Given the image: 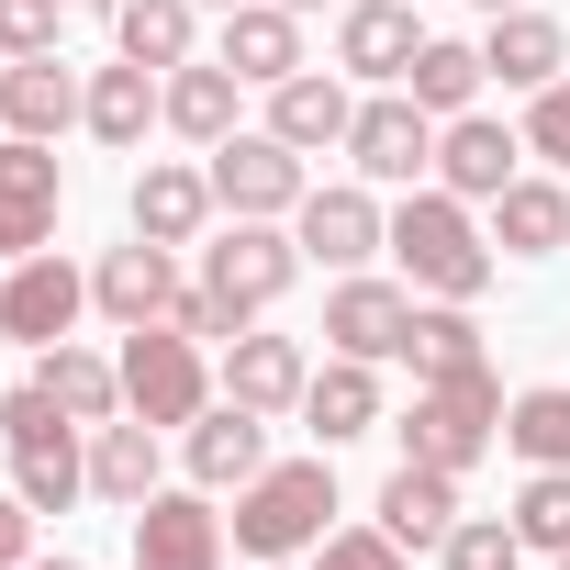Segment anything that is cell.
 Listing matches in <instances>:
<instances>
[{"label":"cell","instance_id":"obj_1","mask_svg":"<svg viewBox=\"0 0 570 570\" xmlns=\"http://www.w3.org/2000/svg\"><path fill=\"white\" fill-rule=\"evenodd\" d=\"M392 257H403V279H414V303H481V279H492V235L470 224L459 190H403Z\"/></svg>","mask_w":570,"mask_h":570},{"label":"cell","instance_id":"obj_2","mask_svg":"<svg viewBox=\"0 0 570 570\" xmlns=\"http://www.w3.org/2000/svg\"><path fill=\"white\" fill-rule=\"evenodd\" d=\"M0 448H12V492H23L35 514H68V503L90 492V448H79V414H68L46 381H23L12 403H0Z\"/></svg>","mask_w":570,"mask_h":570},{"label":"cell","instance_id":"obj_3","mask_svg":"<svg viewBox=\"0 0 570 570\" xmlns=\"http://www.w3.org/2000/svg\"><path fill=\"white\" fill-rule=\"evenodd\" d=\"M325 514H336V470L325 459H268L235 492V548L246 559H303V548H325Z\"/></svg>","mask_w":570,"mask_h":570},{"label":"cell","instance_id":"obj_4","mask_svg":"<svg viewBox=\"0 0 570 570\" xmlns=\"http://www.w3.org/2000/svg\"><path fill=\"white\" fill-rule=\"evenodd\" d=\"M392 436H403V459H425V470H470V459L503 436V381H492V358H481V370H448V381H414V414H403Z\"/></svg>","mask_w":570,"mask_h":570},{"label":"cell","instance_id":"obj_5","mask_svg":"<svg viewBox=\"0 0 570 570\" xmlns=\"http://www.w3.org/2000/svg\"><path fill=\"white\" fill-rule=\"evenodd\" d=\"M202 403H213L202 336H179V325H124V414H146V425H190Z\"/></svg>","mask_w":570,"mask_h":570},{"label":"cell","instance_id":"obj_6","mask_svg":"<svg viewBox=\"0 0 570 570\" xmlns=\"http://www.w3.org/2000/svg\"><path fill=\"white\" fill-rule=\"evenodd\" d=\"M303 190H314V179H303V146H279L268 124L213 146V202H224V213H246V224H279V213H303Z\"/></svg>","mask_w":570,"mask_h":570},{"label":"cell","instance_id":"obj_7","mask_svg":"<svg viewBox=\"0 0 570 570\" xmlns=\"http://www.w3.org/2000/svg\"><path fill=\"white\" fill-rule=\"evenodd\" d=\"M202 279H213V292H224V303H235L246 325H257V314H268V303H279V292L303 279V235H279V224H246V213H235V224L213 235Z\"/></svg>","mask_w":570,"mask_h":570},{"label":"cell","instance_id":"obj_8","mask_svg":"<svg viewBox=\"0 0 570 570\" xmlns=\"http://www.w3.org/2000/svg\"><path fill=\"white\" fill-rule=\"evenodd\" d=\"M347 157H358V179H381V190H414V179L436 168V112H425L414 90H381V101H358V124H347Z\"/></svg>","mask_w":570,"mask_h":570},{"label":"cell","instance_id":"obj_9","mask_svg":"<svg viewBox=\"0 0 570 570\" xmlns=\"http://www.w3.org/2000/svg\"><path fill=\"white\" fill-rule=\"evenodd\" d=\"M325 336H336V358H403V336H414V279H370V268H347L336 292H325Z\"/></svg>","mask_w":570,"mask_h":570},{"label":"cell","instance_id":"obj_10","mask_svg":"<svg viewBox=\"0 0 570 570\" xmlns=\"http://www.w3.org/2000/svg\"><path fill=\"white\" fill-rule=\"evenodd\" d=\"M79 314H90V279H79L57 246L12 257V279H0V336H23V347H57Z\"/></svg>","mask_w":570,"mask_h":570},{"label":"cell","instance_id":"obj_11","mask_svg":"<svg viewBox=\"0 0 570 570\" xmlns=\"http://www.w3.org/2000/svg\"><path fill=\"white\" fill-rule=\"evenodd\" d=\"M135 570H224V514H213L202 481L135 503Z\"/></svg>","mask_w":570,"mask_h":570},{"label":"cell","instance_id":"obj_12","mask_svg":"<svg viewBox=\"0 0 570 570\" xmlns=\"http://www.w3.org/2000/svg\"><path fill=\"white\" fill-rule=\"evenodd\" d=\"M514 179H525V135H514V124H492V112L436 124V190L492 202V190H514Z\"/></svg>","mask_w":570,"mask_h":570},{"label":"cell","instance_id":"obj_13","mask_svg":"<svg viewBox=\"0 0 570 570\" xmlns=\"http://www.w3.org/2000/svg\"><path fill=\"white\" fill-rule=\"evenodd\" d=\"M179 459H190L202 492H246V481L268 470V414H246V403H202V414L179 425Z\"/></svg>","mask_w":570,"mask_h":570},{"label":"cell","instance_id":"obj_14","mask_svg":"<svg viewBox=\"0 0 570 570\" xmlns=\"http://www.w3.org/2000/svg\"><path fill=\"white\" fill-rule=\"evenodd\" d=\"M303 392H314V358H303V336H224V403H246V414H303Z\"/></svg>","mask_w":570,"mask_h":570},{"label":"cell","instance_id":"obj_15","mask_svg":"<svg viewBox=\"0 0 570 570\" xmlns=\"http://www.w3.org/2000/svg\"><path fill=\"white\" fill-rule=\"evenodd\" d=\"M292 235H303V257H325V268H358V257H381V246H392V213H381L358 179H336V190H303Z\"/></svg>","mask_w":570,"mask_h":570},{"label":"cell","instance_id":"obj_16","mask_svg":"<svg viewBox=\"0 0 570 570\" xmlns=\"http://www.w3.org/2000/svg\"><path fill=\"white\" fill-rule=\"evenodd\" d=\"M57 202H68L57 157H46L35 135H12V146H0V257H35V246L57 235Z\"/></svg>","mask_w":570,"mask_h":570},{"label":"cell","instance_id":"obj_17","mask_svg":"<svg viewBox=\"0 0 570 570\" xmlns=\"http://www.w3.org/2000/svg\"><path fill=\"white\" fill-rule=\"evenodd\" d=\"M79 112H90V79H79L68 57H12V68H0V124H12V135L57 146Z\"/></svg>","mask_w":570,"mask_h":570},{"label":"cell","instance_id":"obj_18","mask_svg":"<svg viewBox=\"0 0 570 570\" xmlns=\"http://www.w3.org/2000/svg\"><path fill=\"white\" fill-rule=\"evenodd\" d=\"M414 46H425L414 0H347V12H336V68H347V79H392V90H403Z\"/></svg>","mask_w":570,"mask_h":570},{"label":"cell","instance_id":"obj_19","mask_svg":"<svg viewBox=\"0 0 570 570\" xmlns=\"http://www.w3.org/2000/svg\"><path fill=\"white\" fill-rule=\"evenodd\" d=\"M224 68L246 90H279L303 68V12H292V0H235V12H224Z\"/></svg>","mask_w":570,"mask_h":570},{"label":"cell","instance_id":"obj_20","mask_svg":"<svg viewBox=\"0 0 570 570\" xmlns=\"http://www.w3.org/2000/svg\"><path fill=\"white\" fill-rule=\"evenodd\" d=\"M90 303L112 314V325H168V303H179V268H168V246H112L101 268H90Z\"/></svg>","mask_w":570,"mask_h":570},{"label":"cell","instance_id":"obj_21","mask_svg":"<svg viewBox=\"0 0 570 570\" xmlns=\"http://www.w3.org/2000/svg\"><path fill=\"white\" fill-rule=\"evenodd\" d=\"M347 124H358V101H347L336 68H292V79L268 90V135L303 146V157H314V146H347Z\"/></svg>","mask_w":570,"mask_h":570},{"label":"cell","instance_id":"obj_22","mask_svg":"<svg viewBox=\"0 0 570 570\" xmlns=\"http://www.w3.org/2000/svg\"><path fill=\"white\" fill-rule=\"evenodd\" d=\"M213 213H224V202H213V168H168V157L135 168V235H146V246H190Z\"/></svg>","mask_w":570,"mask_h":570},{"label":"cell","instance_id":"obj_23","mask_svg":"<svg viewBox=\"0 0 570 570\" xmlns=\"http://www.w3.org/2000/svg\"><path fill=\"white\" fill-rule=\"evenodd\" d=\"M481 68H492L503 90H548V79L570 68V35H559L548 12H525V0H514V12H492V35H481Z\"/></svg>","mask_w":570,"mask_h":570},{"label":"cell","instance_id":"obj_24","mask_svg":"<svg viewBox=\"0 0 570 570\" xmlns=\"http://www.w3.org/2000/svg\"><path fill=\"white\" fill-rule=\"evenodd\" d=\"M79 124H90L101 146H124V157H135V146H146V124H168V68H135V57H124V68H101Z\"/></svg>","mask_w":570,"mask_h":570},{"label":"cell","instance_id":"obj_25","mask_svg":"<svg viewBox=\"0 0 570 570\" xmlns=\"http://www.w3.org/2000/svg\"><path fill=\"white\" fill-rule=\"evenodd\" d=\"M35 381H46L79 425H112V414H124V358H101V347H79V336L35 347Z\"/></svg>","mask_w":570,"mask_h":570},{"label":"cell","instance_id":"obj_26","mask_svg":"<svg viewBox=\"0 0 570 570\" xmlns=\"http://www.w3.org/2000/svg\"><path fill=\"white\" fill-rule=\"evenodd\" d=\"M157 436H168V425H146V414H112V425H90V492L135 514V503L157 492Z\"/></svg>","mask_w":570,"mask_h":570},{"label":"cell","instance_id":"obj_27","mask_svg":"<svg viewBox=\"0 0 570 570\" xmlns=\"http://www.w3.org/2000/svg\"><path fill=\"white\" fill-rule=\"evenodd\" d=\"M235 90H246V79H235L224 57H213V68H202V57H190V68H168V135H190V146L213 157L224 135H246V124H235Z\"/></svg>","mask_w":570,"mask_h":570},{"label":"cell","instance_id":"obj_28","mask_svg":"<svg viewBox=\"0 0 570 570\" xmlns=\"http://www.w3.org/2000/svg\"><path fill=\"white\" fill-rule=\"evenodd\" d=\"M303 425H314L325 448L370 436V425H381V370H370V358H325V370H314V392H303Z\"/></svg>","mask_w":570,"mask_h":570},{"label":"cell","instance_id":"obj_29","mask_svg":"<svg viewBox=\"0 0 570 570\" xmlns=\"http://www.w3.org/2000/svg\"><path fill=\"white\" fill-rule=\"evenodd\" d=\"M381 525H392L403 548H436V537L459 525V470H425V459H403V470L381 481Z\"/></svg>","mask_w":570,"mask_h":570},{"label":"cell","instance_id":"obj_30","mask_svg":"<svg viewBox=\"0 0 570 570\" xmlns=\"http://www.w3.org/2000/svg\"><path fill=\"white\" fill-rule=\"evenodd\" d=\"M492 246H503V257H559V246H570V190H559V179L492 190Z\"/></svg>","mask_w":570,"mask_h":570},{"label":"cell","instance_id":"obj_31","mask_svg":"<svg viewBox=\"0 0 570 570\" xmlns=\"http://www.w3.org/2000/svg\"><path fill=\"white\" fill-rule=\"evenodd\" d=\"M481 79H492V68H481V46H459V35H425L414 68H403V90H414L436 124H459V112L481 101Z\"/></svg>","mask_w":570,"mask_h":570},{"label":"cell","instance_id":"obj_32","mask_svg":"<svg viewBox=\"0 0 570 570\" xmlns=\"http://www.w3.org/2000/svg\"><path fill=\"white\" fill-rule=\"evenodd\" d=\"M112 35L135 68H190V35H202V0H112Z\"/></svg>","mask_w":570,"mask_h":570},{"label":"cell","instance_id":"obj_33","mask_svg":"<svg viewBox=\"0 0 570 570\" xmlns=\"http://www.w3.org/2000/svg\"><path fill=\"white\" fill-rule=\"evenodd\" d=\"M503 448H514L525 470H570V381L514 392V403H503Z\"/></svg>","mask_w":570,"mask_h":570},{"label":"cell","instance_id":"obj_34","mask_svg":"<svg viewBox=\"0 0 570 570\" xmlns=\"http://www.w3.org/2000/svg\"><path fill=\"white\" fill-rule=\"evenodd\" d=\"M414 381H448V370H481V325L470 303H414V336H403Z\"/></svg>","mask_w":570,"mask_h":570},{"label":"cell","instance_id":"obj_35","mask_svg":"<svg viewBox=\"0 0 570 570\" xmlns=\"http://www.w3.org/2000/svg\"><path fill=\"white\" fill-rule=\"evenodd\" d=\"M436 559L448 570H525V537H514V514H459L436 537Z\"/></svg>","mask_w":570,"mask_h":570},{"label":"cell","instance_id":"obj_36","mask_svg":"<svg viewBox=\"0 0 570 570\" xmlns=\"http://www.w3.org/2000/svg\"><path fill=\"white\" fill-rule=\"evenodd\" d=\"M514 537L525 548H570V470H525V492H514Z\"/></svg>","mask_w":570,"mask_h":570},{"label":"cell","instance_id":"obj_37","mask_svg":"<svg viewBox=\"0 0 570 570\" xmlns=\"http://www.w3.org/2000/svg\"><path fill=\"white\" fill-rule=\"evenodd\" d=\"M314 570H403V537L392 525H325Z\"/></svg>","mask_w":570,"mask_h":570},{"label":"cell","instance_id":"obj_38","mask_svg":"<svg viewBox=\"0 0 570 570\" xmlns=\"http://www.w3.org/2000/svg\"><path fill=\"white\" fill-rule=\"evenodd\" d=\"M525 157H559L570 168V68L548 90H525Z\"/></svg>","mask_w":570,"mask_h":570},{"label":"cell","instance_id":"obj_39","mask_svg":"<svg viewBox=\"0 0 570 570\" xmlns=\"http://www.w3.org/2000/svg\"><path fill=\"white\" fill-rule=\"evenodd\" d=\"M57 12L68 0H0V57H57Z\"/></svg>","mask_w":570,"mask_h":570},{"label":"cell","instance_id":"obj_40","mask_svg":"<svg viewBox=\"0 0 570 570\" xmlns=\"http://www.w3.org/2000/svg\"><path fill=\"white\" fill-rule=\"evenodd\" d=\"M23 559H35V503L0 492V570H23Z\"/></svg>","mask_w":570,"mask_h":570},{"label":"cell","instance_id":"obj_41","mask_svg":"<svg viewBox=\"0 0 570 570\" xmlns=\"http://www.w3.org/2000/svg\"><path fill=\"white\" fill-rule=\"evenodd\" d=\"M23 570H79V559H68V548H57V559H23Z\"/></svg>","mask_w":570,"mask_h":570},{"label":"cell","instance_id":"obj_42","mask_svg":"<svg viewBox=\"0 0 570 570\" xmlns=\"http://www.w3.org/2000/svg\"><path fill=\"white\" fill-rule=\"evenodd\" d=\"M292 12H347V0H292Z\"/></svg>","mask_w":570,"mask_h":570},{"label":"cell","instance_id":"obj_43","mask_svg":"<svg viewBox=\"0 0 570 570\" xmlns=\"http://www.w3.org/2000/svg\"><path fill=\"white\" fill-rule=\"evenodd\" d=\"M481 12H514V0H481Z\"/></svg>","mask_w":570,"mask_h":570},{"label":"cell","instance_id":"obj_44","mask_svg":"<svg viewBox=\"0 0 570 570\" xmlns=\"http://www.w3.org/2000/svg\"><path fill=\"white\" fill-rule=\"evenodd\" d=\"M202 12H235V0H202Z\"/></svg>","mask_w":570,"mask_h":570},{"label":"cell","instance_id":"obj_45","mask_svg":"<svg viewBox=\"0 0 570 570\" xmlns=\"http://www.w3.org/2000/svg\"><path fill=\"white\" fill-rule=\"evenodd\" d=\"M90 12H112V0H90Z\"/></svg>","mask_w":570,"mask_h":570},{"label":"cell","instance_id":"obj_46","mask_svg":"<svg viewBox=\"0 0 570 570\" xmlns=\"http://www.w3.org/2000/svg\"><path fill=\"white\" fill-rule=\"evenodd\" d=\"M559 570H570V548H559Z\"/></svg>","mask_w":570,"mask_h":570},{"label":"cell","instance_id":"obj_47","mask_svg":"<svg viewBox=\"0 0 570 570\" xmlns=\"http://www.w3.org/2000/svg\"><path fill=\"white\" fill-rule=\"evenodd\" d=\"M268 570H279V559H268Z\"/></svg>","mask_w":570,"mask_h":570}]
</instances>
